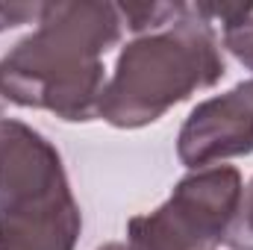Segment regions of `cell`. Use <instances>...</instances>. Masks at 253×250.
<instances>
[{"label": "cell", "instance_id": "2", "mask_svg": "<svg viewBox=\"0 0 253 250\" xmlns=\"http://www.w3.org/2000/svg\"><path fill=\"white\" fill-rule=\"evenodd\" d=\"M224 74L215 27L197 15L194 3H180L165 27L135 36L118 53L103 88L100 118L118 129L147 126L194 91L212 88Z\"/></svg>", "mask_w": 253, "mask_h": 250}, {"label": "cell", "instance_id": "8", "mask_svg": "<svg viewBox=\"0 0 253 250\" xmlns=\"http://www.w3.org/2000/svg\"><path fill=\"white\" fill-rule=\"evenodd\" d=\"M44 3H24V0H0V33L24 27V24H39Z\"/></svg>", "mask_w": 253, "mask_h": 250}, {"label": "cell", "instance_id": "9", "mask_svg": "<svg viewBox=\"0 0 253 250\" xmlns=\"http://www.w3.org/2000/svg\"><path fill=\"white\" fill-rule=\"evenodd\" d=\"M224 47L248 71H253V18H248L245 24H239V27L224 33Z\"/></svg>", "mask_w": 253, "mask_h": 250}, {"label": "cell", "instance_id": "4", "mask_svg": "<svg viewBox=\"0 0 253 250\" xmlns=\"http://www.w3.org/2000/svg\"><path fill=\"white\" fill-rule=\"evenodd\" d=\"M242 174L233 165H209L183 177L171 197L126 224L129 250H215L242 197Z\"/></svg>", "mask_w": 253, "mask_h": 250}, {"label": "cell", "instance_id": "1", "mask_svg": "<svg viewBox=\"0 0 253 250\" xmlns=\"http://www.w3.org/2000/svg\"><path fill=\"white\" fill-rule=\"evenodd\" d=\"M118 3H44L36 33L0 59V94L24 109H47L71 124L100 118L106 88L103 53L118 44Z\"/></svg>", "mask_w": 253, "mask_h": 250}, {"label": "cell", "instance_id": "6", "mask_svg": "<svg viewBox=\"0 0 253 250\" xmlns=\"http://www.w3.org/2000/svg\"><path fill=\"white\" fill-rule=\"evenodd\" d=\"M224 245L230 250H253V177L251 183L242 188V197H239L236 215L227 227Z\"/></svg>", "mask_w": 253, "mask_h": 250}, {"label": "cell", "instance_id": "10", "mask_svg": "<svg viewBox=\"0 0 253 250\" xmlns=\"http://www.w3.org/2000/svg\"><path fill=\"white\" fill-rule=\"evenodd\" d=\"M97 250H129V248L121 245V242H109V245H103V248H97Z\"/></svg>", "mask_w": 253, "mask_h": 250}, {"label": "cell", "instance_id": "7", "mask_svg": "<svg viewBox=\"0 0 253 250\" xmlns=\"http://www.w3.org/2000/svg\"><path fill=\"white\" fill-rule=\"evenodd\" d=\"M194 9L206 24H221L224 33L253 18V3H194Z\"/></svg>", "mask_w": 253, "mask_h": 250}, {"label": "cell", "instance_id": "5", "mask_svg": "<svg viewBox=\"0 0 253 250\" xmlns=\"http://www.w3.org/2000/svg\"><path fill=\"white\" fill-rule=\"evenodd\" d=\"M253 153V80L197 103L177 135L180 162L197 171Z\"/></svg>", "mask_w": 253, "mask_h": 250}, {"label": "cell", "instance_id": "3", "mask_svg": "<svg viewBox=\"0 0 253 250\" xmlns=\"http://www.w3.org/2000/svg\"><path fill=\"white\" fill-rule=\"evenodd\" d=\"M80 230L59 150L24 121L0 118V250H74Z\"/></svg>", "mask_w": 253, "mask_h": 250}]
</instances>
